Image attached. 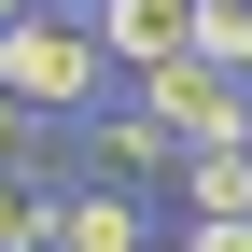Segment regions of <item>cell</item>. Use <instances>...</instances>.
Returning <instances> with one entry per match:
<instances>
[{"label":"cell","instance_id":"obj_1","mask_svg":"<svg viewBox=\"0 0 252 252\" xmlns=\"http://www.w3.org/2000/svg\"><path fill=\"white\" fill-rule=\"evenodd\" d=\"M0 84H14L42 126H84V112H112L98 84H112V56H98V14H28L14 42H0Z\"/></svg>","mask_w":252,"mask_h":252},{"label":"cell","instance_id":"obj_2","mask_svg":"<svg viewBox=\"0 0 252 252\" xmlns=\"http://www.w3.org/2000/svg\"><path fill=\"white\" fill-rule=\"evenodd\" d=\"M140 112L168 126L182 154H238V140H252V84H224L210 56H168V70H140Z\"/></svg>","mask_w":252,"mask_h":252},{"label":"cell","instance_id":"obj_3","mask_svg":"<svg viewBox=\"0 0 252 252\" xmlns=\"http://www.w3.org/2000/svg\"><path fill=\"white\" fill-rule=\"evenodd\" d=\"M84 182H126V196H154V182H182V140H168L140 98H112V112H84Z\"/></svg>","mask_w":252,"mask_h":252},{"label":"cell","instance_id":"obj_4","mask_svg":"<svg viewBox=\"0 0 252 252\" xmlns=\"http://www.w3.org/2000/svg\"><path fill=\"white\" fill-rule=\"evenodd\" d=\"M98 56H112L126 84L168 70V56H196V0H98Z\"/></svg>","mask_w":252,"mask_h":252},{"label":"cell","instance_id":"obj_5","mask_svg":"<svg viewBox=\"0 0 252 252\" xmlns=\"http://www.w3.org/2000/svg\"><path fill=\"white\" fill-rule=\"evenodd\" d=\"M56 252H154V196H126V182H70V196H56Z\"/></svg>","mask_w":252,"mask_h":252},{"label":"cell","instance_id":"obj_6","mask_svg":"<svg viewBox=\"0 0 252 252\" xmlns=\"http://www.w3.org/2000/svg\"><path fill=\"white\" fill-rule=\"evenodd\" d=\"M168 210H182V224H252V154H182Z\"/></svg>","mask_w":252,"mask_h":252},{"label":"cell","instance_id":"obj_7","mask_svg":"<svg viewBox=\"0 0 252 252\" xmlns=\"http://www.w3.org/2000/svg\"><path fill=\"white\" fill-rule=\"evenodd\" d=\"M56 196H70V182H28V168H0V252H56Z\"/></svg>","mask_w":252,"mask_h":252},{"label":"cell","instance_id":"obj_8","mask_svg":"<svg viewBox=\"0 0 252 252\" xmlns=\"http://www.w3.org/2000/svg\"><path fill=\"white\" fill-rule=\"evenodd\" d=\"M28 14H42V0H0V42H14V28H28Z\"/></svg>","mask_w":252,"mask_h":252},{"label":"cell","instance_id":"obj_9","mask_svg":"<svg viewBox=\"0 0 252 252\" xmlns=\"http://www.w3.org/2000/svg\"><path fill=\"white\" fill-rule=\"evenodd\" d=\"M42 14H98V0H42Z\"/></svg>","mask_w":252,"mask_h":252},{"label":"cell","instance_id":"obj_10","mask_svg":"<svg viewBox=\"0 0 252 252\" xmlns=\"http://www.w3.org/2000/svg\"><path fill=\"white\" fill-rule=\"evenodd\" d=\"M154 252H182V238H154Z\"/></svg>","mask_w":252,"mask_h":252},{"label":"cell","instance_id":"obj_11","mask_svg":"<svg viewBox=\"0 0 252 252\" xmlns=\"http://www.w3.org/2000/svg\"><path fill=\"white\" fill-rule=\"evenodd\" d=\"M238 154H252V140H238Z\"/></svg>","mask_w":252,"mask_h":252}]
</instances>
